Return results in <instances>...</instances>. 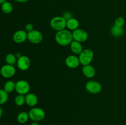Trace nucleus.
Segmentation results:
<instances>
[{"instance_id": "6ab92c4d", "label": "nucleus", "mask_w": 126, "mask_h": 125, "mask_svg": "<svg viewBox=\"0 0 126 125\" xmlns=\"http://www.w3.org/2000/svg\"><path fill=\"white\" fill-rule=\"evenodd\" d=\"M3 89L8 94L12 93L14 91L16 90V82L12 80H7L4 84Z\"/></svg>"}, {"instance_id": "4be33fe9", "label": "nucleus", "mask_w": 126, "mask_h": 125, "mask_svg": "<svg viewBox=\"0 0 126 125\" xmlns=\"http://www.w3.org/2000/svg\"><path fill=\"white\" fill-rule=\"evenodd\" d=\"M14 103L17 106L20 107L25 104V95L18 94L14 99Z\"/></svg>"}, {"instance_id": "1a4fd4ad", "label": "nucleus", "mask_w": 126, "mask_h": 125, "mask_svg": "<svg viewBox=\"0 0 126 125\" xmlns=\"http://www.w3.org/2000/svg\"><path fill=\"white\" fill-rule=\"evenodd\" d=\"M72 35L73 40L76 41L83 43L88 39V33L86 30L81 28H78L76 30L72 31Z\"/></svg>"}, {"instance_id": "f03ea898", "label": "nucleus", "mask_w": 126, "mask_h": 125, "mask_svg": "<svg viewBox=\"0 0 126 125\" xmlns=\"http://www.w3.org/2000/svg\"><path fill=\"white\" fill-rule=\"evenodd\" d=\"M80 64L82 66L91 64L94 58V53L90 49H85L78 55Z\"/></svg>"}, {"instance_id": "9b49d317", "label": "nucleus", "mask_w": 126, "mask_h": 125, "mask_svg": "<svg viewBox=\"0 0 126 125\" xmlns=\"http://www.w3.org/2000/svg\"><path fill=\"white\" fill-rule=\"evenodd\" d=\"M28 33L24 29H19L14 33L12 39L16 44H22L27 40Z\"/></svg>"}, {"instance_id": "20e7f679", "label": "nucleus", "mask_w": 126, "mask_h": 125, "mask_svg": "<svg viewBox=\"0 0 126 125\" xmlns=\"http://www.w3.org/2000/svg\"><path fill=\"white\" fill-rule=\"evenodd\" d=\"M30 119L33 121L39 122L45 118L46 113L43 109L40 107H32L28 112Z\"/></svg>"}, {"instance_id": "f8f14e48", "label": "nucleus", "mask_w": 126, "mask_h": 125, "mask_svg": "<svg viewBox=\"0 0 126 125\" xmlns=\"http://www.w3.org/2000/svg\"><path fill=\"white\" fill-rule=\"evenodd\" d=\"M65 63L70 69H76L80 65L78 56L74 54L66 56L65 60Z\"/></svg>"}, {"instance_id": "423d86ee", "label": "nucleus", "mask_w": 126, "mask_h": 125, "mask_svg": "<svg viewBox=\"0 0 126 125\" xmlns=\"http://www.w3.org/2000/svg\"><path fill=\"white\" fill-rule=\"evenodd\" d=\"M30 85L27 81L19 80L16 82V91L18 94L26 95L30 93Z\"/></svg>"}, {"instance_id": "39448f33", "label": "nucleus", "mask_w": 126, "mask_h": 125, "mask_svg": "<svg viewBox=\"0 0 126 125\" xmlns=\"http://www.w3.org/2000/svg\"><path fill=\"white\" fill-rule=\"evenodd\" d=\"M85 88L88 93L92 94H99L102 90V86L100 82L95 80H89L86 82Z\"/></svg>"}, {"instance_id": "a211bd4d", "label": "nucleus", "mask_w": 126, "mask_h": 125, "mask_svg": "<svg viewBox=\"0 0 126 125\" xmlns=\"http://www.w3.org/2000/svg\"><path fill=\"white\" fill-rule=\"evenodd\" d=\"M30 119L29 113L27 112H21L17 115V120L19 123L25 124L28 122Z\"/></svg>"}, {"instance_id": "aec40b11", "label": "nucleus", "mask_w": 126, "mask_h": 125, "mask_svg": "<svg viewBox=\"0 0 126 125\" xmlns=\"http://www.w3.org/2000/svg\"><path fill=\"white\" fill-rule=\"evenodd\" d=\"M13 9V5L11 2H9V1H6L2 4H1V11H2L3 13H6V14H9V13H12Z\"/></svg>"}, {"instance_id": "412c9836", "label": "nucleus", "mask_w": 126, "mask_h": 125, "mask_svg": "<svg viewBox=\"0 0 126 125\" xmlns=\"http://www.w3.org/2000/svg\"><path fill=\"white\" fill-rule=\"evenodd\" d=\"M5 61L7 64L14 66L15 64H17V58L16 57L15 54L8 53L5 56Z\"/></svg>"}, {"instance_id": "f257e3e1", "label": "nucleus", "mask_w": 126, "mask_h": 125, "mask_svg": "<svg viewBox=\"0 0 126 125\" xmlns=\"http://www.w3.org/2000/svg\"><path fill=\"white\" fill-rule=\"evenodd\" d=\"M55 40L57 44L60 46H68L70 45L73 40L72 32L68 29L57 31L55 35Z\"/></svg>"}, {"instance_id": "4468645a", "label": "nucleus", "mask_w": 126, "mask_h": 125, "mask_svg": "<svg viewBox=\"0 0 126 125\" xmlns=\"http://www.w3.org/2000/svg\"><path fill=\"white\" fill-rule=\"evenodd\" d=\"M25 97V104L28 106L34 107L37 105L38 102V98L35 94L32 93H28L26 95Z\"/></svg>"}, {"instance_id": "f3484780", "label": "nucleus", "mask_w": 126, "mask_h": 125, "mask_svg": "<svg viewBox=\"0 0 126 125\" xmlns=\"http://www.w3.org/2000/svg\"><path fill=\"white\" fill-rule=\"evenodd\" d=\"M110 33L114 38H121L124 33V28L117 26L113 25L110 29Z\"/></svg>"}, {"instance_id": "b1692460", "label": "nucleus", "mask_w": 126, "mask_h": 125, "mask_svg": "<svg viewBox=\"0 0 126 125\" xmlns=\"http://www.w3.org/2000/svg\"><path fill=\"white\" fill-rule=\"evenodd\" d=\"M125 23V18L123 17L120 16V17H118L117 18H115L114 21V25L119 27H124Z\"/></svg>"}, {"instance_id": "c756f323", "label": "nucleus", "mask_w": 126, "mask_h": 125, "mask_svg": "<svg viewBox=\"0 0 126 125\" xmlns=\"http://www.w3.org/2000/svg\"><path fill=\"white\" fill-rule=\"evenodd\" d=\"M2 108H1V105H0V118H1V116H2Z\"/></svg>"}, {"instance_id": "5701e85b", "label": "nucleus", "mask_w": 126, "mask_h": 125, "mask_svg": "<svg viewBox=\"0 0 126 125\" xmlns=\"http://www.w3.org/2000/svg\"><path fill=\"white\" fill-rule=\"evenodd\" d=\"M9 99V94L4 90L0 89V105L6 104Z\"/></svg>"}, {"instance_id": "7ed1b4c3", "label": "nucleus", "mask_w": 126, "mask_h": 125, "mask_svg": "<svg viewBox=\"0 0 126 125\" xmlns=\"http://www.w3.org/2000/svg\"><path fill=\"white\" fill-rule=\"evenodd\" d=\"M50 26L56 31L63 30L66 28V21L62 16H56L50 20Z\"/></svg>"}, {"instance_id": "9d476101", "label": "nucleus", "mask_w": 126, "mask_h": 125, "mask_svg": "<svg viewBox=\"0 0 126 125\" xmlns=\"http://www.w3.org/2000/svg\"><path fill=\"white\" fill-rule=\"evenodd\" d=\"M17 66L18 69L22 71H26L30 67L31 61L29 57L26 55H22L17 59Z\"/></svg>"}, {"instance_id": "a878e982", "label": "nucleus", "mask_w": 126, "mask_h": 125, "mask_svg": "<svg viewBox=\"0 0 126 125\" xmlns=\"http://www.w3.org/2000/svg\"><path fill=\"white\" fill-rule=\"evenodd\" d=\"M25 31L27 32V33H28V32H30L34 30V25H33L32 23H27V25H25Z\"/></svg>"}, {"instance_id": "0eeeda50", "label": "nucleus", "mask_w": 126, "mask_h": 125, "mask_svg": "<svg viewBox=\"0 0 126 125\" xmlns=\"http://www.w3.org/2000/svg\"><path fill=\"white\" fill-rule=\"evenodd\" d=\"M16 73V69L14 66L6 64L3 65L0 69V74L5 78H11L15 75Z\"/></svg>"}, {"instance_id": "6e6552de", "label": "nucleus", "mask_w": 126, "mask_h": 125, "mask_svg": "<svg viewBox=\"0 0 126 125\" xmlns=\"http://www.w3.org/2000/svg\"><path fill=\"white\" fill-rule=\"evenodd\" d=\"M27 40L33 44H39L43 41V35L41 31L34 29L28 33Z\"/></svg>"}, {"instance_id": "cd10ccee", "label": "nucleus", "mask_w": 126, "mask_h": 125, "mask_svg": "<svg viewBox=\"0 0 126 125\" xmlns=\"http://www.w3.org/2000/svg\"><path fill=\"white\" fill-rule=\"evenodd\" d=\"M15 55H16V57L17 58V59H18V58H20L21 56H22V55H21L20 53V52H17L16 54H15Z\"/></svg>"}, {"instance_id": "dca6fc26", "label": "nucleus", "mask_w": 126, "mask_h": 125, "mask_svg": "<svg viewBox=\"0 0 126 125\" xmlns=\"http://www.w3.org/2000/svg\"><path fill=\"white\" fill-rule=\"evenodd\" d=\"M79 22L76 18L73 17L72 18L66 21V29L68 30L73 31L79 28Z\"/></svg>"}, {"instance_id": "2eb2a0df", "label": "nucleus", "mask_w": 126, "mask_h": 125, "mask_svg": "<svg viewBox=\"0 0 126 125\" xmlns=\"http://www.w3.org/2000/svg\"><path fill=\"white\" fill-rule=\"evenodd\" d=\"M70 48L71 52L75 55H79L82 52L83 49L82 43L73 40L70 44Z\"/></svg>"}, {"instance_id": "c85d7f7f", "label": "nucleus", "mask_w": 126, "mask_h": 125, "mask_svg": "<svg viewBox=\"0 0 126 125\" xmlns=\"http://www.w3.org/2000/svg\"><path fill=\"white\" fill-rule=\"evenodd\" d=\"M30 125H40V124L39 123V122H36V121H33V122L30 124Z\"/></svg>"}, {"instance_id": "ddd939ff", "label": "nucleus", "mask_w": 126, "mask_h": 125, "mask_svg": "<svg viewBox=\"0 0 126 125\" xmlns=\"http://www.w3.org/2000/svg\"><path fill=\"white\" fill-rule=\"evenodd\" d=\"M82 74L87 78H92L95 77L96 74L95 69L91 64L83 66L82 69Z\"/></svg>"}, {"instance_id": "393cba45", "label": "nucleus", "mask_w": 126, "mask_h": 125, "mask_svg": "<svg viewBox=\"0 0 126 125\" xmlns=\"http://www.w3.org/2000/svg\"><path fill=\"white\" fill-rule=\"evenodd\" d=\"M62 17L65 20L67 21L68 20L72 18L73 17V16L72 13H71V12H70V11H65V12H64L63 13Z\"/></svg>"}, {"instance_id": "7c9ffc66", "label": "nucleus", "mask_w": 126, "mask_h": 125, "mask_svg": "<svg viewBox=\"0 0 126 125\" xmlns=\"http://www.w3.org/2000/svg\"><path fill=\"white\" fill-rule=\"evenodd\" d=\"M7 0H0V4H2L4 2H5L6 1H7Z\"/></svg>"}, {"instance_id": "bb28decb", "label": "nucleus", "mask_w": 126, "mask_h": 125, "mask_svg": "<svg viewBox=\"0 0 126 125\" xmlns=\"http://www.w3.org/2000/svg\"><path fill=\"white\" fill-rule=\"evenodd\" d=\"M14 1L17 2H20V3H24V2H27L29 0H14Z\"/></svg>"}]
</instances>
